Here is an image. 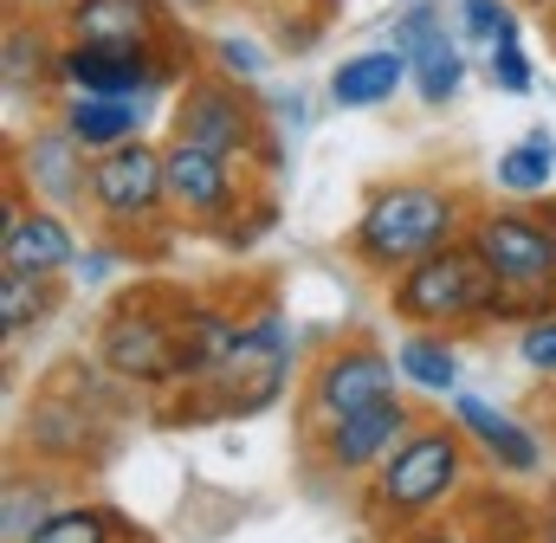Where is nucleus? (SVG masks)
<instances>
[{
    "mask_svg": "<svg viewBox=\"0 0 556 543\" xmlns=\"http://www.w3.org/2000/svg\"><path fill=\"white\" fill-rule=\"evenodd\" d=\"M453 233V201L440 188H382L356 227V247L376 266H420L427 253H440Z\"/></svg>",
    "mask_w": 556,
    "mask_h": 543,
    "instance_id": "obj_1",
    "label": "nucleus"
},
{
    "mask_svg": "<svg viewBox=\"0 0 556 543\" xmlns=\"http://www.w3.org/2000/svg\"><path fill=\"white\" fill-rule=\"evenodd\" d=\"M492 285H498V272L479 260V247H472V253L440 247V253H427V260L402 278L395 304H402V317L446 324V317H472V311H485V304H492Z\"/></svg>",
    "mask_w": 556,
    "mask_h": 543,
    "instance_id": "obj_2",
    "label": "nucleus"
},
{
    "mask_svg": "<svg viewBox=\"0 0 556 543\" xmlns=\"http://www.w3.org/2000/svg\"><path fill=\"white\" fill-rule=\"evenodd\" d=\"M472 247H479L485 266L498 272V285H511V291H538V285L556 278V240L525 214H492L472 233Z\"/></svg>",
    "mask_w": 556,
    "mask_h": 543,
    "instance_id": "obj_3",
    "label": "nucleus"
},
{
    "mask_svg": "<svg viewBox=\"0 0 556 543\" xmlns=\"http://www.w3.org/2000/svg\"><path fill=\"white\" fill-rule=\"evenodd\" d=\"M459 479V446H453V433H415L395 459H389V472H382V505H395V512H427V505H440V492Z\"/></svg>",
    "mask_w": 556,
    "mask_h": 543,
    "instance_id": "obj_4",
    "label": "nucleus"
},
{
    "mask_svg": "<svg viewBox=\"0 0 556 543\" xmlns=\"http://www.w3.org/2000/svg\"><path fill=\"white\" fill-rule=\"evenodd\" d=\"M155 194H168V175H162V155L142 149V142H117V149H104V162L91 168V201H98L104 214H117V220L149 214Z\"/></svg>",
    "mask_w": 556,
    "mask_h": 543,
    "instance_id": "obj_5",
    "label": "nucleus"
},
{
    "mask_svg": "<svg viewBox=\"0 0 556 543\" xmlns=\"http://www.w3.org/2000/svg\"><path fill=\"white\" fill-rule=\"evenodd\" d=\"M59 78L72 91H91V98H137L142 85H155L162 72H155L149 46H91V39H78L59 59Z\"/></svg>",
    "mask_w": 556,
    "mask_h": 543,
    "instance_id": "obj_6",
    "label": "nucleus"
},
{
    "mask_svg": "<svg viewBox=\"0 0 556 543\" xmlns=\"http://www.w3.org/2000/svg\"><path fill=\"white\" fill-rule=\"evenodd\" d=\"M389 389H395V369H389L382 350H343V356H330L317 369V407L330 420L363 414V407H376V402H395Z\"/></svg>",
    "mask_w": 556,
    "mask_h": 543,
    "instance_id": "obj_7",
    "label": "nucleus"
},
{
    "mask_svg": "<svg viewBox=\"0 0 556 543\" xmlns=\"http://www.w3.org/2000/svg\"><path fill=\"white\" fill-rule=\"evenodd\" d=\"M395 46L408 52V65H415V85L427 104H446L453 91H459V78H466V59H459V46L440 33V20H433V7L420 0L408 7V20H402V33H395Z\"/></svg>",
    "mask_w": 556,
    "mask_h": 543,
    "instance_id": "obj_8",
    "label": "nucleus"
},
{
    "mask_svg": "<svg viewBox=\"0 0 556 543\" xmlns=\"http://www.w3.org/2000/svg\"><path fill=\"white\" fill-rule=\"evenodd\" d=\"M175 142H201L214 155H233V149L253 142V117H247V104L227 85H194L175 104Z\"/></svg>",
    "mask_w": 556,
    "mask_h": 543,
    "instance_id": "obj_9",
    "label": "nucleus"
},
{
    "mask_svg": "<svg viewBox=\"0 0 556 543\" xmlns=\"http://www.w3.org/2000/svg\"><path fill=\"white\" fill-rule=\"evenodd\" d=\"M408 52L402 46H376V52H356L330 72V104L343 111H369V104H389L402 85H408Z\"/></svg>",
    "mask_w": 556,
    "mask_h": 543,
    "instance_id": "obj_10",
    "label": "nucleus"
},
{
    "mask_svg": "<svg viewBox=\"0 0 556 543\" xmlns=\"http://www.w3.org/2000/svg\"><path fill=\"white\" fill-rule=\"evenodd\" d=\"M162 175H168V194H175L188 214H214V207H227V194H233L227 155H214V149H201V142H175V149L162 155Z\"/></svg>",
    "mask_w": 556,
    "mask_h": 543,
    "instance_id": "obj_11",
    "label": "nucleus"
},
{
    "mask_svg": "<svg viewBox=\"0 0 556 543\" xmlns=\"http://www.w3.org/2000/svg\"><path fill=\"white\" fill-rule=\"evenodd\" d=\"M104 363L130 382H162L168 369H181V343H168V330H155L142 317H117L104 330Z\"/></svg>",
    "mask_w": 556,
    "mask_h": 543,
    "instance_id": "obj_12",
    "label": "nucleus"
},
{
    "mask_svg": "<svg viewBox=\"0 0 556 543\" xmlns=\"http://www.w3.org/2000/svg\"><path fill=\"white\" fill-rule=\"evenodd\" d=\"M0 253H7V266H13V272H59V266H72V260H78V247H72V233H65V220H52V214H7Z\"/></svg>",
    "mask_w": 556,
    "mask_h": 543,
    "instance_id": "obj_13",
    "label": "nucleus"
},
{
    "mask_svg": "<svg viewBox=\"0 0 556 543\" xmlns=\"http://www.w3.org/2000/svg\"><path fill=\"white\" fill-rule=\"evenodd\" d=\"M72 20H78V39H91V46H149V33H155L149 0H78Z\"/></svg>",
    "mask_w": 556,
    "mask_h": 543,
    "instance_id": "obj_14",
    "label": "nucleus"
},
{
    "mask_svg": "<svg viewBox=\"0 0 556 543\" xmlns=\"http://www.w3.org/2000/svg\"><path fill=\"white\" fill-rule=\"evenodd\" d=\"M78 136L59 130V136H39V142H26V181L46 194V201H72L78 188H91V175H85V162H78Z\"/></svg>",
    "mask_w": 556,
    "mask_h": 543,
    "instance_id": "obj_15",
    "label": "nucleus"
},
{
    "mask_svg": "<svg viewBox=\"0 0 556 543\" xmlns=\"http://www.w3.org/2000/svg\"><path fill=\"white\" fill-rule=\"evenodd\" d=\"M395 433H402V407L395 402H376V407H363V414H343L337 433H330V459H337V466H369V459L389 453Z\"/></svg>",
    "mask_w": 556,
    "mask_h": 543,
    "instance_id": "obj_16",
    "label": "nucleus"
},
{
    "mask_svg": "<svg viewBox=\"0 0 556 543\" xmlns=\"http://www.w3.org/2000/svg\"><path fill=\"white\" fill-rule=\"evenodd\" d=\"M459 427H472V433H479V446H485L498 466H511V472H531V466H538V440H531L511 414L485 407L479 395H459Z\"/></svg>",
    "mask_w": 556,
    "mask_h": 543,
    "instance_id": "obj_17",
    "label": "nucleus"
},
{
    "mask_svg": "<svg viewBox=\"0 0 556 543\" xmlns=\"http://www.w3.org/2000/svg\"><path fill=\"white\" fill-rule=\"evenodd\" d=\"M65 130L85 149H117V142L137 136V98H91V91H78L72 111H65Z\"/></svg>",
    "mask_w": 556,
    "mask_h": 543,
    "instance_id": "obj_18",
    "label": "nucleus"
},
{
    "mask_svg": "<svg viewBox=\"0 0 556 543\" xmlns=\"http://www.w3.org/2000/svg\"><path fill=\"white\" fill-rule=\"evenodd\" d=\"M551 168H556V142H551V130H531L525 142H511V149L498 155L492 181H498L505 194H538V188L551 181Z\"/></svg>",
    "mask_w": 556,
    "mask_h": 543,
    "instance_id": "obj_19",
    "label": "nucleus"
},
{
    "mask_svg": "<svg viewBox=\"0 0 556 543\" xmlns=\"http://www.w3.org/2000/svg\"><path fill=\"white\" fill-rule=\"evenodd\" d=\"M402 376H408V382H420V389H433V395H446V389L459 382L453 356H446L440 343H427V337H415V343H402Z\"/></svg>",
    "mask_w": 556,
    "mask_h": 543,
    "instance_id": "obj_20",
    "label": "nucleus"
},
{
    "mask_svg": "<svg viewBox=\"0 0 556 543\" xmlns=\"http://www.w3.org/2000/svg\"><path fill=\"white\" fill-rule=\"evenodd\" d=\"M39 311H46V298H39V278H33V272H13V266H7V278H0V324H7V330H26Z\"/></svg>",
    "mask_w": 556,
    "mask_h": 543,
    "instance_id": "obj_21",
    "label": "nucleus"
},
{
    "mask_svg": "<svg viewBox=\"0 0 556 543\" xmlns=\"http://www.w3.org/2000/svg\"><path fill=\"white\" fill-rule=\"evenodd\" d=\"M26 543H111V525L98 512H52Z\"/></svg>",
    "mask_w": 556,
    "mask_h": 543,
    "instance_id": "obj_22",
    "label": "nucleus"
},
{
    "mask_svg": "<svg viewBox=\"0 0 556 543\" xmlns=\"http://www.w3.org/2000/svg\"><path fill=\"white\" fill-rule=\"evenodd\" d=\"M459 13H466V33H472L479 46H505V39H518V20H511L498 0H466Z\"/></svg>",
    "mask_w": 556,
    "mask_h": 543,
    "instance_id": "obj_23",
    "label": "nucleus"
},
{
    "mask_svg": "<svg viewBox=\"0 0 556 543\" xmlns=\"http://www.w3.org/2000/svg\"><path fill=\"white\" fill-rule=\"evenodd\" d=\"M39 65H46V46H39V33H7V85H33L39 78Z\"/></svg>",
    "mask_w": 556,
    "mask_h": 543,
    "instance_id": "obj_24",
    "label": "nucleus"
},
{
    "mask_svg": "<svg viewBox=\"0 0 556 543\" xmlns=\"http://www.w3.org/2000/svg\"><path fill=\"white\" fill-rule=\"evenodd\" d=\"M39 525H46V512H39V485H13V492H7V543H26Z\"/></svg>",
    "mask_w": 556,
    "mask_h": 543,
    "instance_id": "obj_25",
    "label": "nucleus"
},
{
    "mask_svg": "<svg viewBox=\"0 0 556 543\" xmlns=\"http://www.w3.org/2000/svg\"><path fill=\"white\" fill-rule=\"evenodd\" d=\"M492 85H498V91H511V98H525V91H531V59L518 52V39L492 46Z\"/></svg>",
    "mask_w": 556,
    "mask_h": 543,
    "instance_id": "obj_26",
    "label": "nucleus"
},
{
    "mask_svg": "<svg viewBox=\"0 0 556 543\" xmlns=\"http://www.w3.org/2000/svg\"><path fill=\"white\" fill-rule=\"evenodd\" d=\"M220 65H227L233 78H247V85H253V78L266 72V52H260L253 39H220Z\"/></svg>",
    "mask_w": 556,
    "mask_h": 543,
    "instance_id": "obj_27",
    "label": "nucleus"
},
{
    "mask_svg": "<svg viewBox=\"0 0 556 543\" xmlns=\"http://www.w3.org/2000/svg\"><path fill=\"white\" fill-rule=\"evenodd\" d=\"M525 363L531 369H556V317H538L525 330Z\"/></svg>",
    "mask_w": 556,
    "mask_h": 543,
    "instance_id": "obj_28",
    "label": "nucleus"
},
{
    "mask_svg": "<svg viewBox=\"0 0 556 543\" xmlns=\"http://www.w3.org/2000/svg\"><path fill=\"white\" fill-rule=\"evenodd\" d=\"M440 543H453V538H440Z\"/></svg>",
    "mask_w": 556,
    "mask_h": 543,
    "instance_id": "obj_29",
    "label": "nucleus"
}]
</instances>
